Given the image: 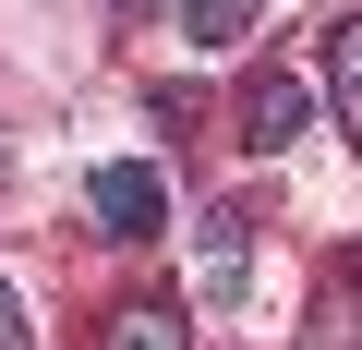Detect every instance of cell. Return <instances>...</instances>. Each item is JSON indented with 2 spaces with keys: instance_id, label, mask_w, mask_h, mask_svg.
<instances>
[{
  "instance_id": "7",
  "label": "cell",
  "mask_w": 362,
  "mask_h": 350,
  "mask_svg": "<svg viewBox=\"0 0 362 350\" xmlns=\"http://www.w3.org/2000/svg\"><path fill=\"white\" fill-rule=\"evenodd\" d=\"M0 350H25V302L13 290H0Z\"/></svg>"
},
{
  "instance_id": "2",
  "label": "cell",
  "mask_w": 362,
  "mask_h": 350,
  "mask_svg": "<svg viewBox=\"0 0 362 350\" xmlns=\"http://www.w3.org/2000/svg\"><path fill=\"white\" fill-rule=\"evenodd\" d=\"M242 266H254V218L218 206V218L194 230V290H206V302H242Z\"/></svg>"
},
{
  "instance_id": "1",
  "label": "cell",
  "mask_w": 362,
  "mask_h": 350,
  "mask_svg": "<svg viewBox=\"0 0 362 350\" xmlns=\"http://www.w3.org/2000/svg\"><path fill=\"white\" fill-rule=\"evenodd\" d=\"M85 206H97V230H121V242H157V230H169V182H157L145 157H109L97 182H85Z\"/></svg>"
},
{
  "instance_id": "5",
  "label": "cell",
  "mask_w": 362,
  "mask_h": 350,
  "mask_svg": "<svg viewBox=\"0 0 362 350\" xmlns=\"http://www.w3.org/2000/svg\"><path fill=\"white\" fill-rule=\"evenodd\" d=\"M109 350H181V326L157 302H133V314H109Z\"/></svg>"
},
{
  "instance_id": "8",
  "label": "cell",
  "mask_w": 362,
  "mask_h": 350,
  "mask_svg": "<svg viewBox=\"0 0 362 350\" xmlns=\"http://www.w3.org/2000/svg\"><path fill=\"white\" fill-rule=\"evenodd\" d=\"M121 13H157V0H121Z\"/></svg>"
},
{
  "instance_id": "6",
  "label": "cell",
  "mask_w": 362,
  "mask_h": 350,
  "mask_svg": "<svg viewBox=\"0 0 362 350\" xmlns=\"http://www.w3.org/2000/svg\"><path fill=\"white\" fill-rule=\"evenodd\" d=\"M254 13H266V0H194V37L230 49V37H254Z\"/></svg>"
},
{
  "instance_id": "3",
  "label": "cell",
  "mask_w": 362,
  "mask_h": 350,
  "mask_svg": "<svg viewBox=\"0 0 362 350\" xmlns=\"http://www.w3.org/2000/svg\"><path fill=\"white\" fill-rule=\"evenodd\" d=\"M302 109H314V97H302V73H254V85H242V133H254V145H290V133H302Z\"/></svg>"
},
{
  "instance_id": "4",
  "label": "cell",
  "mask_w": 362,
  "mask_h": 350,
  "mask_svg": "<svg viewBox=\"0 0 362 350\" xmlns=\"http://www.w3.org/2000/svg\"><path fill=\"white\" fill-rule=\"evenodd\" d=\"M326 73H338V109H350V133H362V13L326 37Z\"/></svg>"
}]
</instances>
